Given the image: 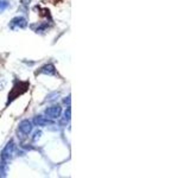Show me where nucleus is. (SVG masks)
Listing matches in <instances>:
<instances>
[{
  "mask_svg": "<svg viewBox=\"0 0 190 178\" xmlns=\"http://www.w3.org/2000/svg\"><path fill=\"white\" fill-rule=\"evenodd\" d=\"M35 122L38 124L39 126H45V125H48V124H51L49 120L46 118H44V116H38V118H36L35 119Z\"/></svg>",
  "mask_w": 190,
  "mask_h": 178,
  "instance_id": "4",
  "label": "nucleus"
},
{
  "mask_svg": "<svg viewBox=\"0 0 190 178\" xmlns=\"http://www.w3.org/2000/svg\"><path fill=\"white\" fill-rule=\"evenodd\" d=\"M32 130V124H31V121H29V120H24L22 121L20 124H19V131L24 133V134H29L30 132Z\"/></svg>",
  "mask_w": 190,
  "mask_h": 178,
  "instance_id": "1",
  "label": "nucleus"
},
{
  "mask_svg": "<svg viewBox=\"0 0 190 178\" xmlns=\"http://www.w3.org/2000/svg\"><path fill=\"white\" fill-rule=\"evenodd\" d=\"M41 73H45V74H49V75H51V74H55V68L54 65H45L44 68H42V70H41Z\"/></svg>",
  "mask_w": 190,
  "mask_h": 178,
  "instance_id": "5",
  "label": "nucleus"
},
{
  "mask_svg": "<svg viewBox=\"0 0 190 178\" xmlns=\"http://www.w3.org/2000/svg\"><path fill=\"white\" fill-rule=\"evenodd\" d=\"M12 151H13V143H10L8 145L6 146V148L3 151V158L6 159V158H8V157L11 156Z\"/></svg>",
  "mask_w": 190,
  "mask_h": 178,
  "instance_id": "3",
  "label": "nucleus"
},
{
  "mask_svg": "<svg viewBox=\"0 0 190 178\" xmlns=\"http://www.w3.org/2000/svg\"><path fill=\"white\" fill-rule=\"evenodd\" d=\"M45 114L48 115V118H52V119H56V118H58L60 116V114H61V107H50L48 108L46 111H45Z\"/></svg>",
  "mask_w": 190,
  "mask_h": 178,
  "instance_id": "2",
  "label": "nucleus"
}]
</instances>
